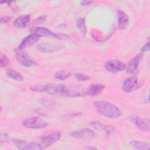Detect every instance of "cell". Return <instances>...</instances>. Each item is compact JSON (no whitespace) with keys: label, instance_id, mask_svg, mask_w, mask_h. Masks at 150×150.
Segmentation results:
<instances>
[{"label":"cell","instance_id":"12","mask_svg":"<svg viewBox=\"0 0 150 150\" xmlns=\"http://www.w3.org/2000/svg\"><path fill=\"white\" fill-rule=\"evenodd\" d=\"M130 121L139 130H141L144 132L149 131V120L146 121V120L138 115H132L131 117H130Z\"/></svg>","mask_w":150,"mask_h":150},{"label":"cell","instance_id":"13","mask_svg":"<svg viewBox=\"0 0 150 150\" xmlns=\"http://www.w3.org/2000/svg\"><path fill=\"white\" fill-rule=\"evenodd\" d=\"M90 125L98 131L104 132L107 135H111L113 134L115 131V128L112 126L105 125L98 121H92L90 123Z\"/></svg>","mask_w":150,"mask_h":150},{"label":"cell","instance_id":"22","mask_svg":"<svg viewBox=\"0 0 150 150\" xmlns=\"http://www.w3.org/2000/svg\"><path fill=\"white\" fill-rule=\"evenodd\" d=\"M76 25L80 31V32L83 35H85L87 32V28L86 25V21L84 18H80L77 19L76 22Z\"/></svg>","mask_w":150,"mask_h":150},{"label":"cell","instance_id":"31","mask_svg":"<svg viewBox=\"0 0 150 150\" xmlns=\"http://www.w3.org/2000/svg\"><path fill=\"white\" fill-rule=\"evenodd\" d=\"M84 149H89V150H94V149H97L96 148L94 147V146H85Z\"/></svg>","mask_w":150,"mask_h":150},{"label":"cell","instance_id":"27","mask_svg":"<svg viewBox=\"0 0 150 150\" xmlns=\"http://www.w3.org/2000/svg\"><path fill=\"white\" fill-rule=\"evenodd\" d=\"M46 18H47L46 15H42V16H40L37 18L35 19V22L36 23H42L46 20Z\"/></svg>","mask_w":150,"mask_h":150},{"label":"cell","instance_id":"14","mask_svg":"<svg viewBox=\"0 0 150 150\" xmlns=\"http://www.w3.org/2000/svg\"><path fill=\"white\" fill-rule=\"evenodd\" d=\"M40 38V37L38 36V35L30 33L23 39L21 44L18 46V47L21 49H24L25 48L29 47L38 42Z\"/></svg>","mask_w":150,"mask_h":150},{"label":"cell","instance_id":"9","mask_svg":"<svg viewBox=\"0 0 150 150\" xmlns=\"http://www.w3.org/2000/svg\"><path fill=\"white\" fill-rule=\"evenodd\" d=\"M70 135L77 139H91L94 138L96 134L92 129L85 128L74 131L70 134Z\"/></svg>","mask_w":150,"mask_h":150},{"label":"cell","instance_id":"1","mask_svg":"<svg viewBox=\"0 0 150 150\" xmlns=\"http://www.w3.org/2000/svg\"><path fill=\"white\" fill-rule=\"evenodd\" d=\"M94 106L97 112L110 119H116L122 115V112L120 108L106 101H96L94 102Z\"/></svg>","mask_w":150,"mask_h":150},{"label":"cell","instance_id":"29","mask_svg":"<svg viewBox=\"0 0 150 150\" xmlns=\"http://www.w3.org/2000/svg\"><path fill=\"white\" fill-rule=\"evenodd\" d=\"M12 17L9 16H4L1 18V23H8L11 19Z\"/></svg>","mask_w":150,"mask_h":150},{"label":"cell","instance_id":"15","mask_svg":"<svg viewBox=\"0 0 150 150\" xmlns=\"http://www.w3.org/2000/svg\"><path fill=\"white\" fill-rule=\"evenodd\" d=\"M60 45H56L50 43H41L38 45L37 49L40 53H50L59 50L61 49Z\"/></svg>","mask_w":150,"mask_h":150},{"label":"cell","instance_id":"25","mask_svg":"<svg viewBox=\"0 0 150 150\" xmlns=\"http://www.w3.org/2000/svg\"><path fill=\"white\" fill-rule=\"evenodd\" d=\"M75 76H76V78L79 81H87L90 79V77L88 75L83 73H76L75 74Z\"/></svg>","mask_w":150,"mask_h":150},{"label":"cell","instance_id":"30","mask_svg":"<svg viewBox=\"0 0 150 150\" xmlns=\"http://www.w3.org/2000/svg\"><path fill=\"white\" fill-rule=\"evenodd\" d=\"M94 1H81V5L82 6H88L91 5L92 3H93Z\"/></svg>","mask_w":150,"mask_h":150},{"label":"cell","instance_id":"16","mask_svg":"<svg viewBox=\"0 0 150 150\" xmlns=\"http://www.w3.org/2000/svg\"><path fill=\"white\" fill-rule=\"evenodd\" d=\"M104 88L105 86L101 83L92 84L86 90V95L91 97L98 96L103 92Z\"/></svg>","mask_w":150,"mask_h":150},{"label":"cell","instance_id":"5","mask_svg":"<svg viewBox=\"0 0 150 150\" xmlns=\"http://www.w3.org/2000/svg\"><path fill=\"white\" fill-rule=\"evenodd\" d=\"M22 125L30 129H42L48 125V123L39 117H32L25 120Z\"/></svg>","mask_w":150,"mask_h":150},{"label":"cell","instance_id":"8","mask_svg":"<svg viewBox=\"0 0 150 150\" xmlns=\"http://www.w3.org/2000/svg\"><path fill=\"white\" fill-rule=\"evenodd\" d=\"M15 146L22 150H40L39 144L35 142H28L25 140L15 139L12 140Z\"/></svg>","mask_w":150,"mask_h":150},{"label":"cell","instance_id":"18","mask_svg":"<svg viewBox=\"0 0 150 150\" xmlns=\"http://www.w3.org/2000/svg\"><path fill=\"white\" fill-rule=\"evenodd\" d=\"M64 96L70 97H79L86 96V90H83L80 88H66Z\"/></svg>","mask_w":150,"mask_h":150},{"label":"cell","instance_id":"23","mask_svg":"<svg viewBox=\"0 0 150 150\" xmlns=\"http://www.w3.org/2000/svg\"><path fill=\"white\" fill-rule=\"evenodd\" d=\"M70 73L67 70H62L56 72L54 74V77L56 79L60 80H64L70 76Z\"/></svg>","mask_w":150,"mask_h":150},{"label":"cell","instance_id":"20","mask_svg":"<svg viewBox=\"0 0 150 150\" xmlns=\"http://www.w3.org/2000/svg\"><path fill=\"white\" fill-rule=\"evenodd\" d=\"M130 144L132 147H134L136 149L149 150L150 148V144L145 142L132 140L130 142Z\"/></svg>","mask_w":150,"mask_h":150},{"label":"cell","instance_id":"11","mask_svg":"<svg viewBox=\"0 0 150 150\" xmlns=\"http://www.w3.org/2000/svg\"><path fill=\"white\" fill-rule=\"evenodd\" d=\"M142 53H139L135 56L128 63L125 68V71L127 74H133L138 69L139 64L143 58Z\"/></svg>","mask_w":150,"mask_h":150},{"label":"cell","instance_id":"10","mask_svg":"<svg viewBox=\"0 0 150 150\" xmlns=\"http://www.w3.org/2000/svg\"><path fill=\"white\" fill-rule=\"evenodd\" d=\"M139 87L138 79L136 76L129 77L126 79L122 86V90L125 93L132 92Z\"/></svg>","mask_w":150,"mask_h":150},{"label":"cell","instance_id":"6","mask_svg":"<svg viewBox=\"0 0 150 150\" xmlns=\"http://www.w3.org/2000/svg\"><path fill=\"white\" fill-rule=\"evenodd\" d=\"M66 86L63 84L50 83L43 86L42 91H45L50 95L64 96Z\"/></svg>","mask_w":150,"mask_h":150},{"label":"cell","instance_id":"17","mask_svg":"<svg viewBox=\"0 0 150 150\" xmlns=\"http://www.w3.org/2000/svg\"><path fill=\"white\" fill-rule=\"evenodd\" d=\"M117 18H118V27L119 29H124L129 22L128 16L125 12L121 10L117 11Z\"/></svg>","mask_w":150,"mask_h":150},{"label":"cell","instance_id":"24","mask_svg":"<svg viewBox=\"0 0 150 150\" xmlns=\"http://www.w3.org/2000/svg\"><path fill=\"white\" fill-rule=\"evenodd\" d=\"M0 63L2 67H6L9 63V60L6 54L1 53L0 54Z\"/></svg>","mask_w":150,"mask_h":150},{"label":"cell","instance_id":"2","mask_svg":"<svg viewBox=\"0 0 150 150\" xmlns=\"http://www.w3.org/2000/svg\"><path fill=\"white\" fill-rule=\"evenodd\" d=\"M14 52L16 60L22 66L30 67L38 65V63L29 57V54L24 50V49H21L17 47L15 49Z\"/></svg>","mask_w":150,"mask_h":150},{"label":"cell","instance_id":"26","mask_svg":"<svg viewBox=\"0 0 150 150\" xmlns=\"http://www.w3.org/2000/svg\"><path fill=\"white\" fill-rule=\"evenodd\" d=\"M9 139V135L6 132H1L0 136V143L2 144L3 142H7Z\"/></svg>","mask_w":150,"mask_h":150},{"label":"cell","instance_id":"21","mask_svg":"<svg viewBox=\"0 0 150 150\" xmlns=\"http://www.w3.org/2000/svg\"><path fill=\"white\" fill-rule=\"evenodd\" d=\"M6 75L8 77L16 81H22L23 80L22 75L19 72L11 69L7 70Z\"/></svg>","mask_w":150,"mask_h":150},{"label":"cell","instance_id":"4","mask_svg":"<svg viewBox=\"0 0 150 150\" xmlns=\"http://www.w3.org/2000/svg\"><path fill=\"white\" fill-rule=\"evenodd\" d=\"M62 137V133L59 131H54L45 136H43L40 139L39 145L40 149H45L54 142L57 141Z\"/></svg>","mask_w":150,"mask_h":150},{"label":"cell","instance_id":"7","mask_svg":"<svg viewBox=\"0 0 150 150\" xmlns=\"http://www.w3.org/2000/svg\"><path fill=\"white\" fill-rule=\"evenodd\" d=\"M105 70L110 73H115L124 70L126 68V65L124 63L118 60H109L104 64Z\"/></svg>","mask_w":150,"mask_h":150},{"label":"cell","instance_id":"3","mask_svg":"<svg viewBox=\"0 0 150 150\" xmlns=\"http://www.w3.org/2000/svg\"><path fill=\"white\" fill-rule=\"evenodd\" d=\"M29 32L30 33H33L38 35L39 37H46L50 38H54L58 39H64L65 36L63 34L61 35L59 33H55L47 28L41 26H35L32 27L30 29Z\"/></svg>","mask_w":150,"mask_h":150},{"label":"cell","instance_id":"19","mask_svg":"<svg viewBox=\"0 0 150 150\" xmlns=\"http://www.w3.org/2000/svg\"><path fill=\"white\" fill-rule=\"evenodd\" d=\"M30 20V15H25L18 17L13 22V25L19 28L26 27Z\"/></svg>","mask_w":150,"mask_h":150},{"label":"cell","instance_id":"28","mask_svg":"<svg viewBox=\"0 0 150 150\" xmlns=\"http://www.w3.org/2000/svg\"><path fill=\"white\" fill-rule=\"evenodd\" d=\"M149 42H147L146 43H145L142 47V48L141 49V53H144V52H148L149 51Z\"/></svg>","mask_w":150,"mask_h":150}]
</instances>
